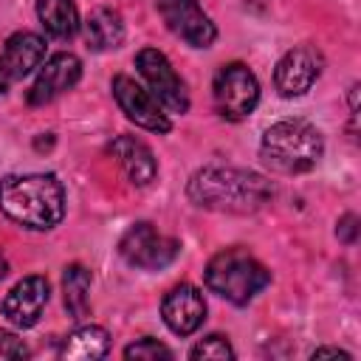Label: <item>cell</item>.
Returning a JSON list of instances; mask_svg holds the SVG:
<instances>
[{
    "label": "cell",
    "instance_id": "obj_1",
    "mask_svg": "<svg viewBox=\"0 0 361 361\" xmlns=\"http://www.w3.org/2000/svg\"><path fill=\"white\" fill-rule=\"evenodd\" d=\"M271 195L274 189L262 175L237 166H203L189 180V197L214 212L248 214L265 206Z\"/></svg>",
    "mask_w": 361,
    "mask_h": 361
},
{
    "label": "cell",
    "instance_id": "obj_2",
    "mask_svg": "<svg viewBox=\"0 0 361 361\" xmlns=\"http://www.w3.org/2000/svg\"><path fill=\"white\" fill-rule=\"evenodd\" d=\"M0 212L25 228H54L65 214V189L54 175H8L0 180Z\"/></svg>",
    "mask_w": 361,
    "mask_h": 361
},
{
    "label": "cell",
    "instance_id": "obj_3",
    "mask_svg": "<svg viewBox=\"0 0 361 361\" xmlns=\"http://www.w3.org/2000/svg\"><path fill=\"white\" fill-rule=\"evenodd\" d=\"M322 152H324L322 133L302 118H285V121L271 124L259 144L262 161L271 169L285 172V175L313 169L319 164Z\"/></svg>",
    "mask_w": 361,
    "mask_h": 361
},
{
    "label": "cell",
    "instance_id": "obj_4",
    "mask_svg": "<svg viewBox=\"0 0 361 361\" xmlns=\"http://www.w3.org/2000/svg\"><path fill=\"white\" fill-rule=\"evenodd\" d=\"M271 282L268 268L243 248H226L206 265V285L231 305H248Z\"/></svg>",
    "mask_w": 361,
    "mask_h": 361
},
{
    "label": "cell",
    "instance_id": "obj_5",
    "mask_svg": "<svg viewBox=\"0 0 361 361\" xmlns=\"http://www.w3.org/2000/svg\"><path fill=\"white\" fill-rule=\"evenodd\" d=\"M212 96H214V107H217V113L223 118L240 121V118H245L257 107V102H259V82H257V76L243 62H231V65H223L214 73Z\"/></svg>",
    "mask_w": 361,
    "mask_h": 361
},
{
    "label": "cell",
    "instance_id": "obj_6",
    "mask_svg": "<svg viewBox=\"0 0 361 361\" xmlns=\"http://www.w3.org/2000/svg\"><path fill=\"white\" fill-rule=\"evenodd\" d=\"M178 251H180L178 240L164 237L152 223L130 226L118 243V254L124 257V262H130L133 268H144V271L166 268L178 257Z\"/></svg>",
    "mask_w": 361,
    "mask_h": 361
},
{
    "label": "cell",
    "instance_id": "obj_7",
    "mask_svg": "<svg viewBox=\"0 0 361 361\" xmlns=\"http://www.w3.org/2000/svg\"><path fill=\"white\" fill-rule=\"evenodd\" d=\"M135 68L144 76V82L149 85V93L155 96V102L169 110V113H186L189 110V93L183 79L175 73L172 62L158 51V48H144L135 56Z\"/></svg>",
    "mask_w": 361,
    "mask_h": 361
},
{
    "label": "cell",
    "instance_id": "obj_8",
    "mask_svg": "<svg viewBox=\"0 0 361 361\" xmlns=\"http://www.w3.org/2000/svg\"><path fill=\"white\" fill-rule=\"evenodd\" d=\"M158 11L169 31L195 48H209L217 39V28L197 0H158Z\"/></svg>",
    "mask_w": 361,
    "mask_h": 361
},
{
    "label": "cell",
    "instance_id": "obj_9",
    "mask_svg": "<svg viewBox=\"0 0 361 361\" xmlns=\"http://www.w3.org/2000/svg\"><path fill=\"white\" fill-rule=\"evenodd\" d=\"M322 68H324V56L313 45H296L276 62L274 85L285 99L302 96V93H307L313 87V82L319 79Z\"/></svg>",
    "mask_w": 361,
    "mask_h": 361
},
{
    "label": "cell",
    "instance_id": "obj_10",
    "mask_svg": "<svg viewBox=\"0 0 361 361\" xmlns=\"http://www.w3.org/2000/svg\"><path fill=\"white\" fill-rule=\"evenodd\" d=\"M113 96L118 102V107L127 113L130 121H135L138 127L144 130H152V133H169L172 130V121L166 118L164 107L155 102V96L149 90H144L135 79L130 76H116L113 79Z\"/></svg>",
    "mask_w": 361,
    "mask_h": 361
},
{
    "label": "cell",
    "instance_id": "obj_11",
    "mask_svg": "<svg viewBox=\"0 0 361 361\" xmlns=\"http://www.w3.org/2000/svg\"><path fill=\"white\" fill-rule=\"evenodd\" d=\"M82 76V62L73 54H54L37 73L31 90H28V102L31 104H48L56 96H62L65 90H71Z\"/></svg>",
    "mask_w": 361,
    "mask_h": 361
},
{
    "label": "cell",
    "instance_id": "obj_12",
    "mask_svg": "<svg viewBox=\"0 0 361 361\" xmlns=\"http://www.w3.org/2000/svg\"><path fill=\"white\" fill-rule=\"evenodd\" d=\"M48 302V279L45 276H25L20 279L3 299V316L14 327H34Z\"/></svg>",
    "mask_w": 361,
    "mask_h": 361
},
{
    "label": "cell",
    "instance_id": "obj_13",
    "mask_svg": "<svg viewBox=\"0 0 361 361\" xmlns=\"http://www.w3.org/2000/svg\"><path fill=\"white\" fill-rule=\"evenodd\" d=\"M161 316L172 333L192 336L206 319V299L195 285H175L161 302Z\"/></svg>",
    "mask_w": 361,
    "mask_h": 361
},
{
    "label": "cell",
    "instance_id": "obj_14",
    "mask_svg": "<svg viewBox=\"0 0 361 361\" xmlns=\"http://www.w3.org/2000/svg\"><path fill=\"white\" fill-rule=\"evenodd\" d=\"M110 155L121 164L124 175H127L130 183H135V186L152 183L155 175H158V164H155L152 149H149L144 141L133 138V135H118V138L110 144Z\"/></svg>",
    "mask_w": 361,
    "mask_h": 361
},
{
    "label": "cell",
    "instance_id": "obj_15",
    "mask_svg": "<svg viewBox=\"0 0 361 361\" xmlns=\"http://www.w3.org/2000/svg\"><path fill=\"white\" fill-rule=\"evenodd\" d=\"M45 59V39L31 31H17L6 39L3 48V65L11 79L28 76L34 68H39Z\"/></svg>",
    "mask_w": 361,
    "mask_h": 361
},
{
    "label": "cell",
    "instance_id": "obj_16",
    "mask_svg": "<svg viewBox=\"0 0 361 361\" xmlns=\"http://www.w3.org/2000/svg\"><path fill=\"white\" fill-rule=\"evenodd\" d=\"M107 347H110L107 330L96 327V324H85V327L73 330L65 338L62 358H68V361H99V358L107 355Z\"/></svg>",
    "mask_w": 361,
    "mask_h": 361
},
{
    "label": "cell",
    "instance_id": "obj_17",
    "mask_svg": "<svg viewBox=\"0 0 361 361\" xmlns=\"http://www.w3.org/2000/svg\"><path fill=\"white\" fill-rule=\"evenodd\" d=\"M37 17L56 39H71L79 31V11L73 0H37Z\"/></svg>",
    "mask_w": 361,
    "mask_h": 361
},
{
    "label": "cell",
    "instance_id": "obj_18",
    "mask_svg": "<svg viewBox=\"0 0 361 361\" xmlns=\"http://www.w3.org/2000/svg\"><path fill=\"white\" fill-rule=\"evenodd\" d=\"M85 39L93 51H110L118 48L124 39V23L116 11L110 8H96L85 20Z\"/></svg>",
    "mask_w": 361,
    "mask_h": 361
},
{
    "label": "cell",
    "instance_id": "obj_19",
    "mask_svg": "<svg viewBox=\"0 0 361 361\" xmlns=\"http://www.w3.org/2000/svg\"><path fill=\"white\" fill-rule=\"evenodd\" d=\"M90 271L85 265H68L62 276V290H65V307L73 319H85L90 313Z\"/></svg>",
    "mask_w": 361,
    "mask_h": 361
},
{
    "label": "cell",
    "instance_id": "obj_20",
    "mask_svg": "<svg viewBox=\"0 0 361 361\" xmlns=\"http://www.w3.org/2000/svg\"><path fill=\"white\" fill-rule=\"evenodd\" d=\"M195 361H228V358H234V350H231V344L226 341V336H206V338H200L195 347H192V353H189Z\"/></svg>",
    "mask_w": 361,
    "mask_h": 361
},
{
    "label": "cell",
    "instance_id": "obj_21",
    "mask_svg": "<svg viewBox=\"0 0 361 361\" xmlns=\"http://www.w3.org/2000/svg\"><path fill=\"white\" fill-rule=\"evenodd\" d=\"M124 358H135V361H155V358H172V350L155 338H141L135 344H130L124 350Z\"/></svg>",
    "mask_w": 361,
    "mask_h": 361
},
{
    "label": "cell",
    "instance_id": "obj_22",
    "mask_svg": "<svg viewBox=\"0 0 361 361\" xmlns=\"http://www.w3.org/2000/svg\"><path fill=\"white\" fill-rule=\"evenodd\" d=\"M0 355H3V358H28L31 350H28L25 341L17 338L14 333H0Z\"/></svg>",
    "mask_w": 361,
    "mask_h": 361
},
{
    "label": "cell",
    "instance_id": "obj_23",
    "mask_svg": "<svg viewBox=\"0 0 361 361\" xmlns=\"http://www.w3.org/2000/svg\"><path fill=\"white\" fill-rule=\"evenodd\" d=\"M336 234H338V240H344V243H355V234H358V217H355V214L341 217Z\"/></svg>",
    "mask_w": 361,
    "mask_h": 361
},
{
    "label": "cell",
    "instance_id": "obj_24",
    "mask_svg": "<svg viewBox=\"0 0 361 361\" xmlns=\"http://www.w3.org/2000/svg\"><path fill=\"white\" fill-rule=\"evenodd\" d=\"M324 355H338V358H350V353H344V350H336V347H322V350H313V358H324Z\"/></svg>",
    "mask_w": 361,
    "mask_h": 361
},
{
    "label": "cell",
    "instance_id": "obj_25",
    "mask_svg": "<svg viewBox=\"0 0 361 361\" xmlns=\"http://www.w3.org/2000/svg\"><path fill=\"white\" fill-rule=\"evenodd\" d=\"M8 82H11V76H8V71H6V65H3V59H0V93H6Z\"/></svg>",
    "mask_w": 361,
    "mask_h": 361
},
{
    "label": "cell",
    "instance_id": "obj_26",
    "mask_svg": "<svg viewBox=\"0 0 361 361\" xmlns=\"http://www.w3.org/2000/svg\"><path fill=\"white\" fill-rule=\"evenodd\" d=\"M6 271H8V265H6V259H3V257H0V279H3V276H6Z\"/></svg>",
    "mask_w": 361,
    "mask_h": 361
}]
</instances>
